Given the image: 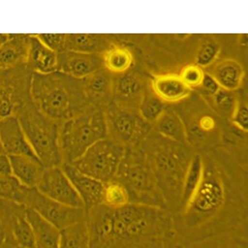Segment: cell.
<instances>
[{
	"label": "cell",
	"mask_w": 248,
	"mask_h": 248,
	"mask_svg": "<svg viewBox=\"0 0 248 248\" xmlns=\"http://www.w3.org/2000/svg\"><path fill=\"white\" fill-rule=\"evenodd\" d=\"M86 220L90 248H154L157 239L171 232L166 213L141 203L113 208L102 203L87 211Z\"/></svg>",
	"instance_id": "cell-1"
},
{
	"label": "cell",
	"mask_w": 248,
	"mask_h": 248,
	"mask_svg": "<svg viewBox=\"0 0 248 248\" xmlns=\"http://www.w3.org/2000/svg\"><path fill=\"white\" fill-rule=\"evenodd\" d=\"M30 95L40 111L60 124L93 106L85 93L81 80L59 70L33 72Z\"/></svg>",
	"instance_id": "cell-2"
},
{
	"label": "cell",
	"mask_w": 248,
	"mask_h": 248,
	"mask_svg": "<svg viewBox=\"0 0 248 248\" xmlns=\"http://www.w3.org/2000/svg\"><path fill=\"white\" fill-rule=\"evenodd\" d=\"M16 115L34 154L44 168L62 165L59 144L60 124L40 111L32 100Z\"/></svg>",
	"instance_id": "cell-3"
},
{
	"label": "cell",
	"mask_w": 248,
	"mask_h": 248,
	"mask_svg": "<svg viewBox=\"0 0 248 248\" xmlns=\"http://www.w3.org/2000/svg\"><path fill=\"white\" fill-rule=\"evenodd\" d=\"M106 138L102 110L94 106L62 123L59 132L62 165L73 162L95 143Z\"/></svg>",
	"instance_id": "cell-4"
},
{
	"label": "cell",
	"mask_w": 248,
	"mask_h": 248,
	"mask_svg": "<svg viewBox=\"0 0 248 248\" xmlns=\"http://www.w3.org/2000/svg\"><path fill=\"white\" fill-rule=\"evenodd\" d=\"M113 179L125 187L129 202L157 206V182L139 147L125 148Z\"/></svg>",
	"instance_id": "cell-5"
},
{
	"label": "cell",
	"mask_w": 248,
	"mask_h": 248,
	"mask_svg": "<svg viewBox=\"0 0 248 248\" xmlns=\"http://www.w3.org/2000/svg\"><path fill=\"white\" fill-rule=\"evenodd\" d=\"M107 137L124 148L139 147L150 133V124L138 109L112 101L102 109Z\"/></svg>",
	"instance_id": "cell-6"
},
{
	"label": "cell",
	"mask_w": 248,
	"mask_h": 248,
	"mask_svg": "<svg viewBox=\"0 0 248 248\" xmlns=\"http://www.w3.org/2000/svg\"><path fill=\"white\" fill-rule=\"evenodd\" d=\"M124 150L106 138L95 143L70 164L79 172L106 183L114 179Z\"/></svg>",
	"instance_id": "cell-7"
},
{
	"label": "cell",
	"mask_w": 248,
	"mask_h": 248,
	"mask_svg": "<svg viewBox=\"0 0 248 248\" xmlns=\"http://www.w3.org/2000/svg\"><path fill=\"white\" fill-rule=\"evenodd\" d=\"M224 199L222 182L215 169L205 168L201 182L186 206L187 221L197 225L213 215L220 208Z\"/></svg>",
	"instance_id": "cell-8"
},
{
	"label": "cell",
	"mask_w": 248,
	"mask_h": 248,
	"mask_svg": "<svg viewBox=\"0 0 248 248\" xmlns=\"http://www.w3.org/2000/svg\"><path fill=\"white\" fill-rule=\"evenodd\" d=\"M32 73L26 64L9 69H0V119L13 115L15 109L31 100Z\"/></svg>",
	"instance_id": "cell-9"
},
{
	"label": "cell",
	"mask_w": 248,
	"mask_h": 248,
	"mask_svg": "<svg viewBox=\"0 0 248 248\" xmlns=\"http://www.w3.org/2000/svg\"><path fill=\"white\" fill-rule=\"evenodd\" d=\"M24 205L31 208L60 231L86 219L84 208L67 206L40 193L35 187L28 189Z\"/></svg>",
	"instance_id": "cell-10"
},
{
	"label": "cell",
	"mask_w": 248,
	"mask_h": 248,
	"mask_svg": "<svg viewBox=\"0 0 248 248\" xmlns=\"http://www.w3.org/2000/svg\"><path fill=\"white\" fill-rule=\"evenodd\" d=\"M35 188L58 202L71 207L85 208L81 199L61 166L44 168Z\"/></svg>",
	"instance_id": "cell-11"
},
{
	"label": "cell",
	"mask_w": 248,
	"mask_h": 248,
	"mask_svg": "<svg viewBox=\"0 0 248 248\" xmlns=\"http://www.w3.org/2000/svg\"><path fill=\"white\" fill-rule=\"evenodd\" d=\"M167 147L155 152L153 155L144 154L156 182L160 179L170 186H181L190 162L179 149Z\"/></svg>",
	"instance_id": "cell-12"
},
{
	"label": "cell",
	"mask_w": 248,
	"mask_h": 248,
	"mask_svg": "<svg viewBox=\"0 0 248 248\" xmlns=\"http://www.w3.org/2000/svg\"><path fill=\"white\" fill-rule=\"evenodd\" d=\"M0 140L8 155H26L38 159L16 115L0 119Z\"/></svg>",
	"instance_id": "cell-13"
},
{
	"label": "cell",
	"mask_w": 248,
	"mask_h": 248,
	"mask_svg": "<svg viewBox=\"0 0 248 248\" xmlns=\"http://www.w3.org/2000/svg\"><path fill=\"white\" fill-rule=\"evenodd\" d=\"M58 69L78 79H83L102 68V55L66 50L57 54Z\"/></svg>",
	"instance_id": "cell-14"
},
{
	"label": "cell",
	"mask_w": 248,
	"mask_h": 248,
	"mask_svg": "<svg viewBox=\"0 0 248 248\" xmlns=\"http://www.w3.org/2000/svg\"><path fill=\"white\" fill-rule=\"evenodd\" d=\"M61 167L81 199L86 211L103 202L104 183L79 172L70 164Z\"/></svg>",
	"instance_id": "cell-15"
},
{
	"label": "cell",
	"mask_w": 248,
	"mask_h": 248,
	"mask_svg": "<svg viewBox=\"0 0 248 248\" xmlns=\"http://www.w3.org/2000/svg\"><path fill=\"white\" fill-rule=\"evenodd\" d=\"M146 91L141 79L133 73H124L113 83L112 102L138 110Z\"/></svg>",
	"instance_id": "cell-16"
},
{
	"label": "cell",
	"mask_w": 248,
	"mask_h": 248,
	"mask_svg": "<svg viewBox=\"0 0 248 248\" xmlns=\"http://www.w3.org/2000/svg\"><path fill=\"white\" fill-rule=\"evenodd\" d=\"M108 72L101 68L81 79L88 99L101 109L112 101L113 80Z\"/></svg>",
	"instance_id": "cell-17"
},
{
	"label": "cell",
	"mask_w": 248,
	"mask_h": 248,
	"mask_svg": "<svg viewBox=\"0 0 248 248\" xmlns=\"http://www.w3.org/2000/svg\"><path fill=\"white\" fill-rule=\"evenodd\" d=\"M26 64L32 72L52 73L58 70V55L42 42L37 34H30Z\"/></svg>",
	"instance_id": "cell-18"
},
{
	"label": "cell",
	"mask_w": 248,
	"mask_h": 248,
	"mask_svg": "<svg viewBox=\"0 0 248 248\" xmlns=\"http://www.w3.org/2000/svg\"><path fill=\"white\" fill-rule=\"evenodd\" d=\"M30 34H10L0 45V69H9L26 64Z\"/></svg>",
	"instance_id": "cell-19"
},
{
	"label": "cell",
	"mask_w": 248,
	"mask_h": 248,
	"mask_svg": "<svg viewBox=\"0 0 248 248\" xmlns=\"http://www.w3.org/2000/svg\"><path fill=\"white\" fill-rule=\"evenodd\" d=\"M25 214L32 231L36 248H59L60 230L31 208Z\"/></svg>",
	"instance_id": "cell-20"
},
{
	"label": "cell",
	"mask_w": 248,
	"mask_h": 248,
	"mask_svg": "<svg viewBox=\"0 0 248 248\" xmlns=\"http://www.w3.org/2000/svg\"><path fill=\"white\" fill-rule=\"evenodd\" d=\"M205 71L211 76L222 89L235 91L240 86L245 73L236 60L226 59L214 63Z\"/></svg>",
	"instance_id": "cell-21"
},
{
	"label": "cell",
	"mask_w": 248,
	"mask_h": 248,
	"mask_svg": "<svg viewBox=\"0 0 248 248\" xmlns=\"http://www.w3.org/2000/svg\"><path fill=\"white\" fill-rule=\"evenodd\" d=\"M151 89L164 102H175L187 97L191 89L186 85L179 75L166 74L155 76Z\"/></svg>",
	"instance_id": "cell-22"
},
{
	"label": "cell",
	"mask_w": 248,
	"mask_h": 248,
	"mask_svg": "<svg viewBox=\"0 0 248 248\" xmlns=\"http://www.w3.org/2000/svg\"><path fill=\"white\" fill-rule=\"evenodd\" d=\"M8 156L12 174L25 187H35L44 169L40 161L26 155Z\"/></svg>",
	"instance_id": "cell-23"
},
{
	"label": "cell",
	"mask_w": 248,
	"mask_h": 248,
	"mask_svg": "<svg viewBox=\"0 0 248 248\" xmlns=\"http://www.w3.org/2000/svg\"><path fill=\"white\" fill-rule=\"evenodd\" d=\"M110 46L103 35L93 33L66 34V50L93 54H102Z\"/></svg>",
	"instance_id": "cell-24"
},
{
	"label": "cell",
	"mask_w": 248,
	"mask_h": 248,
	"mask_svg": "<svg viewBox=\"0 0 248 248\" xmlns=\"http://www.w3.org/2000/svg\"><path fill=\"white\" fill-rule=\"evenodd\" d=\"M154 124L156 130L168 139L178 143L187 141L184 123L174 111L166 109Z\"/></svg>",
	"instance_id": "cell-25"
},
{
	"label": "cell",
	"mask_w": 248,
	"mask_h": 248,
	"mask_svg": "<svg viewBox=\"0 0 248 248\" xmlns=\"http://www.w3.org/2000/svg\"><path fill=\"white\" fill-rule=\"evenodd\" d=\"M103 65L111 73L122 74L131 66L133 58L126 47L114 46H110L102 54Z\"/></svg>",
	"instance_id": "cell-26"
},
{
	"label": "cell",
	"mask_w": 248,
	"mask_h": 248,
	"mask_svg": "<svg viewBox=\"0 0 248 248\" xmlns=\"http://www.w3.org/2000/svg\"><path fill=\"white\" fill-rule=\"evenodd\" d=\"M59 248H90L89 232L86 219L60 231Z\"/></svg>",
	"instance_id": "cell-27"
},
{
	"label": "cell",
	"mask_w": 248,
	"mask_h": 248,
	"mask_svg": "<svg viewBox=\"0 0 248 248\" xmlns=\"http://www.w3.org/2000/svg\"><path fill=\"white\" fill-rule=\"evenodd\" d=\"M203 174V160L200 155H196L190 159L183 181L181 200L185 205L200 185Z\"/></svg>",
	"instance_id": "cell-28"
},
{
	"label": "cell",
	"mask_w": 248,
	"mask_h": 248,
	"mask_svg": "<svg viewBox=\"0 0 248 248\" xmlns=\"http://www.w3.org/2000/svg\"><path fill=\"white\" fill-rule=\"evenodd\" d=\"M28 188L12 174H0V200L24 205Z\"/></svg>",
	"instance_id": "cell-29"
},
{
	"label": "cell",
	"mask_w": 248,
	"mask_h": 248,
	"mask_svg": "<svg viewBox=\"0 0 248 248\" xmlns=\"http://www.w3.org/2000/svg\"><path fill=\"white\" fill-rule=\"evenodd\" d=\"M166 110L165 102L151 90H146L138 108L142 118L150 124H154Z\"/></svg>",
	"instance_id": "cell-30"
},
{
	"label": "cell",
	"mask_w": 248,
	"mask_h": 248,
	"mask_svg": "<svg viewBox=\"0 0 248 248\" xmlns=\"http://www.w3.org/2000/svg\"><path fill=\"white\" fill-rule=\"evenodd\" d=\"M12 232L17 248H36L31 227L25 216V210L23 214L16 213L14 214Z\"/></svg>",
	"instance_id": "cell-31"
},
{
	"label": "cell",
	"mask_w": 248,
	"mask_h": 248,
	"mask_svg": "<svg viewBox=\"0 0 248 248\" xmlns=\"http://www.w3.org/2000/svg\"><path fill=\"white\" fill-rule=\"evenodd\" d=\"M207 98L217 112L231 118L239 103L235 91L221 88L214 95Z\"/></svg>",
	"instance_id": "cell-32"
},
{
	"label": "cell",
	"mask_w": 248,
	"mask_h": 248,
	"mask_svg": "<svg viewBox=\"0 0 248 248\" xmlns=\"http://www.w3.org/2000/svg\"><path fill=\"white\" fill-rule=\"evenodd\" d=\"M129 202L128 191L122 183L114 179L104 183L102 203L110 207L117 208Z\"/></svg>",
	"instance_id": "cell-33"
},
{
	"label": "cell",
	"mask_w": 248,
	"mask_h": 248,
	"mask_svg": "<svg viewBox=\"0 0 248 248\" xmlns=\"http://www.w3.org/2000/svg\"><path fill=\"white\" fill-rule=\"evenodd\" d=\"M220 52L219 44L208 40L202 44L195 57V63L201 68H207L214 63Z\"/></svg>",
	"instance_id": "cell-34"
},
{
	"label": "cell",
	"mask_w": 248,
	"mask_h": 248,
	"mask_svg": "<svg viewBox=\"0 0 248 248\" xmlns=\"http://www.w3.org/2000/svg\"><path fill=\"white\" fill-rule=\"evenodd\" d=\"M204 75V71L202 68L196 64H189L181 69L179 76L184 83L192 89L200 85Z\"/></svg>",
	"instance_id": "cell-35"
},
{
	"label": "cell",
	"mask_w": 248,
	"mask_h": 248,
	"mask_svg": "<svg viewBox=\"0 0 248 248\" xmlns=\"http://www.w3.org/2000/svg\"><path fill=\"white\" fill-rule=\"evenodd\" d=\"M37 35L46 46L57 54L65 49V33H39Z\"/></svg>",
	"instance_id": "cell-36"
},
{
	"label": "cell",
	"mask_w": 248,
	"mask_h": 248,
	"mask_svg": "<svg viewBox=\"0 0 248 248\" xmlns=\"http://www.w3.org/2000/svg\"><path fill=\"white\" fill-rule=\"evenodd\" d=\"M231 119L236 128L243 132H248V110L246 104L239 103Z\"/></svg>",
	"instance_id": "cell-37"
},
{
	"label": "cell",
	"mask_w": 248,
	"mask_h": 248,
	"mask_svg": "<svg viewBox=\"0 0 248 248\" xmlns=\"http://www.w3.org/2000/svg\"><path fill=\"white\" fill-rule=\"evenodd\" d=\"M214 78L204 71V75L200 85L197 87L200 93L206 98L214 95L220 89Z\"/></svg>",
	"instance_id": "cell-38"
},
{
	"label": "cell",
	"mask_w": 248,
	"mask_h": 248,
	"mask_svg": "<svg viewBox=\"0 0 248 248\" xmlns=\"http://www.w3.org/2000/svg\"><path fill=\"white\" fill-rule=\"evenodd\" d=\"M0 174H12L9 157L5 153H0Z\"/></svg>",
	"instance_id": "cell-39"
},
{
	"label": "cell",
	"mask_w": 248,
	"mask_h": 248,
	"mask_svg": "<svg viewBox=\"0 0 248 248\" xmlns=\"http://www.w3.org/2000/svg\"><path fill=\"white\" fill-rule=\"evenodd\" d=\"M8 33H0V45L8 38Z\"/></svg>",
	"instance_id": "cell-40"
},
{
	"label": "cell",
	"mask_w": 248,
	"mask_h": 248,
	"mask_svg": "<svg viewBox=\"0 0 248 248\" xmlns=\"http://www.w3.org/2000/svg\"><path fill=\"white\" fill-rule=\"evenodd\" d=\"M0 153H4L1 144L0 140Z\"/></svg>",
	"instance_id": "cell-41"
},
{
	"label": "cell",
	"mask_w": 248,
	"mask_h": 248,
	"mask_svg": "<svg viewBox=\"0 0 248 248\" xmlns=\"http://www.w3.org/2000/svg\"></svg>",
	"instance_id": "cell-42"
}]
</instances>
